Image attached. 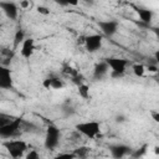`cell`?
Segmentation results:
<instances>
[{"instance_id":"1","label":"cell","mask_w":159,"mask_h":159,"mask_svg":"<svg viewBox=\"0 0 159 159\" xmlns=\"http://www.w3.org/2000/svg\"><path fill=\"white\" fill-rule=\"evenodd\" d=\"M2 147L12 159H20L27 150V144L22 139H7L2 142Z\"/></svg>"},{"instance_id":"2","label":"cell","mask_w":159,"mask_h":159,"mask_svg":"<svg viewBox=\"0 0 159 159\" xmlns=\"http://www.w3.org/2000/svg\"><path fill=\"white\" fill-rule=\"evenodd\" d=\"M76 130L78 133H81L82 135L92 139L94 137H97L101 132V125L96 120H88V122H81V123H77L75 125Z\"/></svg>"},{"instance_id":"3","label":"cell","mask_w":159,"mask_h":159,"mask_svg":"<svg viewBox=\"0 0 159 159\" xmlns=\"http://www.w3.org/2000/svg\"><path fill=\"white\" fill-rule=\"evenodd\" d=\"M108 67L111 68V76L112 77H120L124 75L128 61L119 57H108L104 60Z\"/></svg>"},{"instance_id":"4","label":"cell","mask_w":159,"mask_h":159,"mask_svg":"<svg viewBox=\"0 0 159 159\" xmlns=\"http://www.w3.org/2000/svg\"><path fill=\"white\" fill-rule=\"evenodd\" d=\"M60 137H61V132L56 125H48L46 129V135H45V147L48 150H52L57 147L58 142H60Z\"/></svg>"},{"instance_id":"5","label":"cell","mask_w":159,"mask_h":159,"mask_svg":"<svg viewBox=\"0 0 159 159\" xmlns=\"http://www.w3.org/2000/svg\"><path fill=\"white\" fill-rule=\"evenodd\" d=\"M22 123V118L21 117H16L11 123L0 127V137L1 138H11L14 137L19 130H20V125Z\"/></svg>"},{"instance_id":"6","label":"cell","mask_w":159,"mask_h":159,"mask_svg":"<svg viewBox=\"0 0 159 159\" xmlns=\"http://www.w3.org/2000/svg\"><path fill=\"white\" fill-rule=\"evenodd\" d=\"M84 47L88 52H96L102 47V35L92 34L84 37Z\"/></svg>"},{"instance_id":"7","label":"cell","mask_w":159,"mask_h":159,"mask_svg":"<svg viewBox=\"0 0 159 159\" xmlns=\"http://www.w3.org/2000/svg\"><path fill=\"white\" fill-rule=\"evenodd\" d=\"M12 88V75L11 70L4 65H0V89Z\"/></svg>"},{"instance_id":"8","label":"cell","mask_w":159,"mask_h":159,"mask_svg":"<svg viewBox=\"0 0 159 159\" xmlns=\"http://www.w3.org/2000/svg\"><path fill=\"white\" fill-rule=\"evenodd\" d=\"M97 25H98V27L101 29V31H102L106 36H108V37L113 36V35L118 31V26H119L118 21H116V20H103V21H98Z\"/></svg>"},{"instance_id":"9","label":"cell","mask_w":159,"mask_h":159,"mask_svg":"<svg viewBox=\"0 0 159 159\" xmlns=\"http://www.w3.org/2000/svg\"><path fill=\"white\" fill-rule=\"evenodd\" d=\"M0 11H2L5 16L9 17L10 20L17 19L19 9H17V5L12 1H0Z\"/></svg>"},{"instance_id":"10","label":"cell","mask_w":159,"mask_h":159,"mask_svg":"<svg viewBox=\"0 0 159 159\" xmlns=\"http://www.w3.org/2000/svg\"><path fill=\"white\" fill-rule=\"evenodd\" d=\"M109 152L113 159H122L123 157L130 153V148L124 144H114L109 147Z\"/></svg>"},{"instance_id":"11","label":"cell","mask_w":159,"mask_h":159,"mask_svg":"<svg viewBox=\"0 0 159 159\" xmlns=\"http://www.w3.org/2000/svg\"><path fill=\"white\" fill-rule=\"evenodd\" d=\"M35 51V40L32 37H27L24 40V42L21 43V50L20 53L24 58H30L34 55Z\"/></svg>"},{"instance_id":"12","label":"cell","mask_w":159,"mask_h":159,"mask_svg":"<svg viewBox=\"0 0 159 159\" xmlns=\"http://www.w3.org/2000/svg\"><path fill=\"white\" fill-rule=\"evenodd\" d=\"M109 71V67L108 65L106 63V61H101L98 62L96 66H94V70H93V78L94 80H101L103 78Z\"/></svg>"},{"instance_id":"13","label":"cell","mask_w":159,"mask_h":159,"mask_svg":"<svg viewBox=\"0 0 159 159\" xmlns=\"http://www.w3.org/2000/svg\"><path fill=\"white\" fill-rule=\"evenodd\" d=\"M137 14H138L139 19L145 24H149L153 20V15H154V12L152 10H148V9H138Z\"/></svg>"},{"instance_id":"14","label":"cell","mask_w":159,"mask_h":159,"mask_svg":"<svg viewBox=\"0 0 159 159\" xmlns=\"http://www.w3.org/2000/svg\"><path fill=\"white\" fill-rule=\"evenodd\" d=\"M78 94L81 98L83 99H88L89 98V86L86 83H82L78 86Z\"/></svg>"},{"instance_id":"15","label":"cell","mask_w":159,"mask_h":159,"mask_svg":"<svg viewBox=\"0 0 159 159\" xmlns=\"http://www.w3.org/2000/svg\"><path fill=\"white\" fill-rule=\"evenodd\" d=\"M24 40H25V32L21 29H19L14 36V47H17L20 43L24 42Z\"/></svg>"},{"instance_id":"16","label":"cell","mask_w":159,"mask_h":159,"mask_svg":"<svg viewBox=\"0 0 159 159\" xmlns=\"http://www.w3.org/2000/svg\"><path fill=\"white\" fill-rule=\"evenodd\" d=\"M132 68H133V73H134L137 77H143L144 73H145V71H147L145 66L142 65V63H135V65H133Z\"/></svg>"},{"instance_id":"17","label":"cell","mask_w":159,"mask_h":159,"mask_svg":"<svg viewBox=\"0 0 159 159\" xmlns=\"http://www.w3.org/2000/svg\"><path fill=\"white\" fill-rule=\"evenodd\" d=\"M88 153H89V148H87V147H80V148H77V149L73 152L75 157H76V158H81V159L86 158Z\"/></svg>"},{"instance_id":"18","label":"cell","mask_w":159,"mask_h":159,"mask_svg":"<svg viewBox=\"0 0 159 159\" xmlns=\"http://www.w3.org/2000/svg\"><path fill=\"white\" fill-rule=\"evenodd\" d=\"M16 117L14 116H10V114H6V113H0V127H4L9 123H11Z\"/></svg>"},{"instance_id":"19","label":"cell","mask_w":159,"mask_h":159,"mask_svg":"<svg viewBox=\"0 0 159 159\" xmlns=\"http://www.w3.org/2000/svg\"><path fill=\"white\" fill-rule=\"evenodd\" d=\"M50 82H51V89H61L63 87V82L58 77H50Z\"/></svg>"},{"instance_id":"20","label":"cell","mask_w":159,"mask_h":159,"mask_svg":"<svg viewBox=\"0 0 159 159\" xmlns=\"http://www.w3.org/2000/svg\"><path fill=\"white\" fill-rule=\"evenodd\" d=\"M52 159H76V157L73 153H60L55 155Z\"/></svg>"},{"instance_id":"21","label":"cell","mask_w":159,"mask_h":159,"mask_svg":"<svg viewBox=\"0 0 159 159\" xmlns=\"http://www.w3.org/2000/svg\"><path fill=\"white\" fill-rule=\"evenodd\" d=\"M25 159H40V155H39V153L36 152V150H30L27 154H26V157H25Z\"/></svg>"},{"instance_id":"22","label":"cell","mask_w":159,"mask_h":159,"mask_svg":"<svg viewBox=\"0 0 159 159\" xmlns=\"http://www.w3.org/2000/svg\"><path fill=\"white\" fill-rule=\"evenodd\" d=\"M37 12L41 14V15H48L50 14V10H48V7L40 5V6H37Z\"/></svg>"},{"instance_id":"23","label":"cell","mask_w":159,"mask_h":159,"mask_svg":"<svg viewBox=\"0 0 159 159\" xmlns=\"http://www.w3.org/2000/svg\"><path fill=\"white\" fill-rule=\"evenodd\" d=\"M42 87L45 89H51V82H50V77L48 78H45L42 81Z\"/></svg>"},{"instance_id":"24","label":"cell","mask_w":159,"mask_h":159,"mask_svg":"<svg viewBox=\"0 0 159 159\" xmlns=\"http://www.w3.org/2000/svg\"><path fill=\"white\" fill-rule=\"evenodd\" d=\"M20 6H21L22 9H26V7L30 6V2H29V1H20Z\"/></svg>"},{"instance_id":"25","label":"cell","mask_w":159,"mask_h":159,"mask_svg":"<svg viewBox=\"0 0 159 159\" xmlns=\"http://www.w3.org/2000/svg\"><path fill=\"white\" fill-rule=\"evenodd\" d=\"M148 70H149V72H157L158 71V67L157 66H148Z\"/></svg>"},{"instance_id":"26","label":"cell","mask_w":159,"mask_h":159,"mask_svg":"<svg viewBox=\"0 0 159 159\" xmlns=\"http://www.w3.org/2000/svg\"><path fill=\"white\" fill-rule=\"evenodd\" d=\"M152 116H153V119H154L155 122H159V113L153 112V113H152Z\"/></svg>"},{"instance_id":"27","label":"cell","mask_w":159,"mask_h":159,"mask_svg":"<svg viewBox=\"0 0 159 159\" xmlns=\"http://www.w3.org/2000/svg\"><path fill=\"white\" fill-rule=\"evenodd\" d=\"M116 120H117V122H123L124 119H123V117L120 116V117H117V119H116Z\"/></svg>"},{"instance_id":"28","label":"cell","mask_w":159,"mask_h":159,"mask_svg":"<svg viewBox=\"0 0 159 159\" xmlns=\"http://www.w3.org/2000/svg\"><path fill=\"white\" fill-rule=\"evenodd\" d=\"M0 16H1V14H0Z\"/></svg>"}]
</instances>
